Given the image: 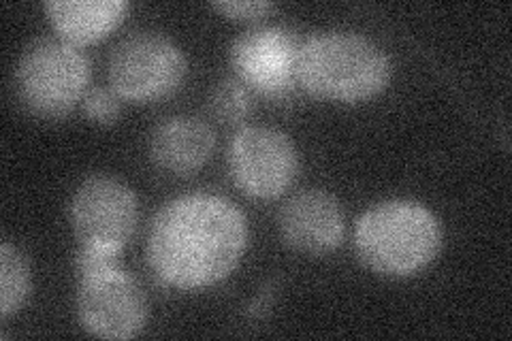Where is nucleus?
I'll return each mask as SVG.
<instances>
[{
  "label": "nucleus",
  "instance_id": "1",
  "mask_svg": "<svg viewBox=\"0 0 512 341\" xmlns=\"http://www.w3.org/2000/svg\"><path fill=\"white\" fill-rule=\"evenodd\" d=\"M246 216L216 194H186L154 216L146 256L156 278L180 290L212 286L242 261Z\"/></svg>",
  "mask_w": 512,
  "mask_h": 341
},
{
  "label": "nucleus",
  "instance_id": "2",
  "mask_svg": "<svg viewBox=\"0 0 512 341\" xmlns=\"http://www.w3.org/2000/svg\"><path fill=\"white\" fill-rule=\"evenodd\" d=\"M389 79L387 54L357 32L329 30L301 41L297 86L318 99L361 103L378 96Z\"/></svg>",
  "mask_w": 512,
  "mask_h": 341
},
{
  "label": "nucleus",
  "instance_id": "3",
  "mask_svg": "<svg viewBox=\"0 0 512 341\" xmlns=\"http://www.w3.org/2000/svg\"><path fill=\"white\" fill-rule=\"evenodd\" d=\"M355 248L361 263L387 278H410L442 248L440 222L416 201H387L367 209L357 222Z\"/></svg>",
  "mask_w": 512,
  "mask_h": 341
},
{
  "label": "nucleus",
  "instance_id": "4",
  "mask_svg": "<svg viewBox=\"0 0 512 341\" xmlns=\"http://www.w3.org/2000/svg\"><path fill=\"white\" fill-rule=\"evenodd\" d=\"M77 318L96 337L131 339L148 320V301L118 256L82 248L77 254Z\"/></svg>",
  "mask_w": 512,
  "mask_h": 341
},
{
  "label": "nucleus",
  "instance_id": "5",
  "mask_svg": "<svg viewBox=\"0 0 512 341\" xmlns=\"http://www.w3.org/2000/svg\"><path fill=\"white\" fill-rule=\"evenodd\" d=\"M90 60L77 45L43 37L30 43L15 69V88L22 105L37 118L60 120L84 101Z\"/></svg>",
  "mask_w": 512,
  "mask_h": 341
},
{
  "label": "nucleus",
  "instance_id": "6",
  "mask_svg": "<svg viewBox=\"0 0 512 341\" xmlns=\"http://www.w3.org/2000/svg\"><path fill=\"white\" fill-rule=\"evenodd\" d=\"M186 58L169 37L154 30H137L111 52L109 79L122 99L148 103L180 88Z\"/></svg>",
  "mask_w": 512,
  "mask_h": 341
},
{
  "label": "nucleus",
  "instance_id": "7",
  "mask_svg": "<svg viewBox=\"0 0 512 341\" xmlns=\"http://www.w3.org/2000/svg\"><path fill=\"white\" fill-rule=\"evenodd\" d=\"M137 199L116 177L92 175L75 190L71 224L82 248L120 256L137 229Z\"/></svg>",
  "mask_w": 512,
  "mask_h": 341
},
{
  "label": "nucleus",
  "instance_id": "8",
  "mask_svg": "<svg viewBox=\"0 0 512 341\" xmlns=\"http://www.w3.org/2000/svg\"><path fill=\"white\" fill-rule=\"evenodd\" d=\"M229 169L235 186L252 199L271 201L291 188L299 171L293 141L269 126L239 131L229 150Z\"/></svg>",
  "mask_w": 512,
  "mask_h": 341
},
{
  "label": "nucleus",
  "instance_id": "9",
  "mask_svg": "<svg viewBox=\"0 0 512 341\" xmlns=\"http://www.w3.org/2000/svg\"><path fill=\"white\" fill-rule=\"evenodd\" d=\"M301 39L286 26H254L231 45V64L239 81L265 96L291 94L297 86Z\"/></svg>",
  "mask_w": 512,
  "mask_h": 341
},
{
  "label": "nucleus",
  "instance_id": "10",
  "mask_svg": "<svg viewBox=\"0 0 512 341\" xmlns=\"http://www.w3.org/2000/svg\"><path fill=\"white\" fill-rule=\"evenodd\" d=\"M280 235L295 252L325 256L344 239V211L325 190L297 192L282 207Z\"/></svg>",
  "mask_w": 512,
  "mask_h": 341
},
{
  "label": "nucleus",
  "instance_id": "11",
  "mask_svg": "<svg viewBox=\"0 0 512 341\" xmlns=\"http://www.w3.org/2000/svg\"><path fill=\"white\" fill-rule=\"evenodd\" d=\"M216 148V137L203 120L178 116L154 128L150 156L158 169L173 175L197 173Z\"/></svg>",
  "mask_w": 512,
  "mask_h": 341
},
{
  "label": "nucleus",
  "instance_id": "12",
  "mask_svg": "<svg viewBox=\"0 0 512 341\" xmlns=\"http://www.w3.org/2000/svg\"><path fill=\"white\" fill-rule=\"evenodd\" d=\"M43 9L64 41L88 45L118 28L126 18L128 3L124 0H50Z\"/></svg>",
  "mask_w": 512,
  "mask_h": 341
},
{
  "label": "nucleus",
  "instance_id": "13",
  "mask_svg": "<svg viewBox=\"0 0 512 341\" xmlns=\"http://www.w3.org/2000/svg\"><path fill=\"white\" fill-rule=\"evenodd\" d=\"M30 288V271L22 252L5 241L0 246V316L9 318L24 305Z\"/></svg>",
  "mask_w": 512,
  "mask_h": 341
},
{
  "label": "nucleus",
  "instance_id": "14",
  "mask_svg": "<svg viewBox=\"0 0 512 341\" xmlns=\"http://www.w3.org/2000/svg\"><path fill=\"white\" fill-rule=\"evenodd\" d=\"M250 94L239 79H224L214 88L210 107L214 116L224 124H239L250 111Z\"/></svg>",
  "mask_w": 512,
  "mask_h": 341
},
{
  "label": "nucleus",
  "instance_id": "15",
  "mask_svg": "<svg viewBox=\"0 0 512 341\" xmlns=\"http://www.w3.org/2000/svg\"><path fill=\"white\" fill-rule=\"evenodd\" d=\"M84 113L86 116L96 122L109 126L114 124L120 113H122V103H120V94L111 92L107 88H92L86 92L84 96Z\"/></svg>",
  "mask_w": 512,
  "mask_h": 341
},
{
  "label": "nucleus",
  "instance_id": "16",
  "mask_svg": "<svg viewBox=\"0 0 512 341\" xmlns=\"http://www.w3.org/2000/svg\"><path fill=\"white\" fill-rule=\"evenodd\" d=\"M212 7L233 20H261L276 9L274 3H267V0H242V3L235 0V3H214Z\"/></svg>",
  "mask_w": 512,
  "mask_h": 341
}]
</instances>
